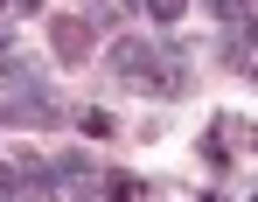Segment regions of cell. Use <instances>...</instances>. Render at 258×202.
<instances>
[{"label": "cell", "mask_w": 258, "mask_h": 202, "mask_svg": "<svg viewBox=\"0 0 258 202\" xmlns=\"http://www.w3.org/2000/svg\"><path fill=\"white\" fill-rule=\"evenodd\" d=\"M112 77L133 84V91H154V98H174L188 84V49L181 42H119L112 49Z\"/></svg>", "instance_id": "6da1fadb"}, {"label": "cell", "mask_w": 258, "mask_h": 202, "mask_svg": "<svg viewBox=\"0 0 258 202\" xmlns=\"http://www.w3.org/2000/svg\"><path fill=\"white\" fill-rule=\"evenodd\" d=\"M0 119L7 125H56L63 112H56V91L42 77H14V91L0 98Z\"/></svg>", "instance_id": "7a4b0ae2"}, {"label": "cell", "mask_w": 258, "mask_h": 202, "mask_svg": "<svg viewBox=\"0 0 258 202\" xmlns=\"http://www.w3.org/2000/svg\"><path fill=\"white\" fill-rule=\"evenodd\" d=\"M49 49L63 63H91V14H56L49 21Z\"/></svg>", "instance_id": "3957f363"}, {"label": "cell", "mask_w": 258, "mask_h": 202, "mask_svg": "<svg viewBox=\"0 0 258 202\" xmlns=\"http://www.w3.org/2000/svg\"><path fill=\"white\" fill-rule=\"evenodd\" d=\"M14 174H21V202H49L63 188V167L56 161H14Z\"/></svg>", "instance_id": "277c9868"}, {"label": "cell", "mask_w": 258, "mask_h": 202, "mask_svg": "<svg viewBox=\"0 0 258 202\" xmlns=\"http://www.w3.org/2000/svg\"><path fill=\"white\" fill-rule=\"evenodd\" d=\"M126 7L154 14V21H181V14H188V0H126Z\"/></svg>", "instance_id": "5b68a950"}, {"label": "cell", "mask_w": 258, "mask_h": 202, "mask_svg": "<svg viewBox=\"0 0 258 202\" xmlns=\"http://www.w3.org/2000/svg\"><path fill=\"white\" fill-rule=\"evenodd\" d=\"M112 202H147V188H140L133 174H112Z\"/></svg>", "instance_id": "8992f818"}, {"label": "cell", "mask_w": 258, "mask_h": 202, "mask_svg": "<svg viewBox=\"0 0 258 202\" xmlns=\"http://www.w3.org/2000/svg\"><path fill=\"white\" fill-rule=\"evenodd\" d=\"M0 202H21V174H14V161H0Z\"/></svg>", "instance_id": "52a82bcc"}, {"label": "cell", "mask_w": 258, "mask_h": 202, "mask_svg": "<svg viewBox=\"0 0 258 202\" xmlns=\"http://www.w3.org/2000/svg\"><path fill=\"white\" fill-rule=\"evenodd\" d=\"M210 14H216V21H244L251 7H244V0H210Z\"/></svg>", "instance_id": "ba28073f"}, {"label": "cell", "mask_w": 258, "mask_h": 202, "mask_svg": "<svg viewBox=\"0 0 258 202\" xmlns=\"http://www.w3.org/2000/svg\"><path fill=\"white\" fill-rule=\"evenodd\" d=\"M56 167H63V181H84V174H91V161H84V154H63Z\"/></svg>", "instance_id": "9c48e42d"}, {"label": "cell", "mask_w": 258, "mask_h": 202, "mask_svg": "<svg viewBox=\"0 0 258 202\" xmlns=\"http://www.w3.org/2000/svg\"><path fill=\"white\" fill-rule=\"evenodd\" d=\"M77 125H84V140H105V132H112V119H105V112H84Z\"/></svg>", "instance_id": "30bf717a"}, {"label": "cell", "mask_w": 258, "mask_h": 202, "mask_svg": "<svg viewBox=\"0 0 258 202\" xmlns=\"http://www.w3.org/2000/svg\"><path fill=\"white\" fill-rule=\"evenodd\" d=\"M237 42H258V7L244 14V35H237Z\"/></svg>", "instance_id": "8fae6325"}, {"label": "cell", "mask_w": 258, "mask_h": 202, "mask_svg": "<svg viewBox=\"0 0 258 202\" xmlns=\"http://www.w3.org/2000/svg\"><path fill=\"white\" fill-rule=\"evenodd\" d=\"M21 7H35V0H0V14H21Z\"/></svg>", "instance_id": "7c38bea8"}, {"label": "cell", "mask_w": 258, "mask_h": 202, "mask_svg": "<svg viewBox=\"0 0 258 202\" xmlns=\"http://www.w3.org/2000/svg\"><path fill=\"white\" fill-rule=\"evenodd\" d=\"M7 56H14V35H7V28H0V63H7Z\"/></svg>", "instance_id": "4fadbf2b"}, {"label": "cell", "mask_w": 258, "mask_h": 202, "mask_svg": "<svg viewBox=\"0 0 258 202\" xmlns=\"http://www.w3.org/2000/svg\"><path fill=\"white\" fill-rule=\"evenodd\" d=\"M77 202H98V195H77Z\"/></svg>", "instance_id": "5bb4252c"}, {"label": "cell", "mask_w": 258, "mask_h": 202, "mask_svg": "<svg viewBox=\"0 0 258 202\" xmlns=\"http://www.w3.org/2000/svg\"><path fill=\"white\" fill-rule=\"evenodd\" d=\"M251 202H258V195H251Z\"/></svg>", "instance_id": "9a60e30c"}]
</instances>
